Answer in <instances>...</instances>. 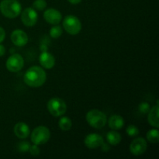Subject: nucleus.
<instances>
[{
  "label": "nucleus",
  "instance_id": "nucleus-1",
  "mask_svg": "<svg viewBox=\"0 0 159 159\" xmlns=\"http://www.w3.org/2000/svg\"><path fill=\"white\" fill-rule=\"evenodd\" d=\"M46 72L39 66H32L30 68L23 76L25 83L33 88H37L43 85L46 82Z\"/></svg>",
  "mask_w": 159,
  "mask_h": 159
},
{
  "label": "nucleus",
  "instance_id": "nucleus-2",
  "mask_svg": "<svg viewBox=\"0 0 159 159\" xmlns=\"http://www.w3.org/2000/svg\"><path fill=\"white\" fill-rule=\"evenodd\" d=\"M0 11L6 18L14 19L21 13L22 6L16 0H2L0 2Z\"/></svg>",
  "mask_w": 159,
  "mask_h": 159
},
{
  "label": "nucleus",
  "instance_id": "nucleus-3",
  "mask_svg": "<svg viewBox=\"0 0 159 159\" xmlns=\"http://www.w3.org/2000/svg\"><path fill=\"white\" fill-rule=\"evenodd\" d=\"M86 120L91 127L96 129L103 127L107 122L105 113L99 110H92L89 111L86 114Z\"/></svg>",
  "mask_w": 159,
  "mask_h": 159
},
{
  "label": "nucleus",
  "instance_id": "nucleus-4",
  "mask_svg": "<svg viewBox=\"0 0 159 159\" xmlns=\"http://www.w3.org/2000/svg\"><path fill=\"white\" fill-rule=\"evenodd\" d=\"M48 110L49 113L54 116H63L67 111V105L63 99L58 97H54L48 102Z\"/></svg>",
  "mask_w": 159,
  "mask_h": 159
},
{
  "label": "nucleus",
  "instance_id": "nucleus-5",
  "mask_svg": "<svg viewBox=\"0 0 159 159\" xmlns=\"http://www.w3.org/2000/svg\"><path fill=\"white\" fill-rule=\"evenodd\" d=\"M51 137V133L48 127L39 126L33 130L31 134V141L34 144L41 145L48 142Z\"/></svg>",
  "mask_w": 159,
  "mask_h": 159
},
{
  "label": "nucleus",
  "instance_id": "nucleus-6",
  "mask_svg": "<svg viewBox=\"0 0 159 159\" xmlns=\"http://www.w3.org/2000/svg\"><path fill=\"white\" fill-rule=\"evenodd\" d=\"M64 29L71 35H76L82 30V23L79 18L73 15H68L63 21Z\"/></svg>",
  "mask_w": 159,
  "mask_h": 159
},
{
  "label": "nucleus",
  "instance_id": "nucleus-7",
  "mask_svg": "<svg viewBox=\"0 0 159 159\" xmlns=\"http://www.w3.org/2000/svg\"><path fill=\"white\" fill-rule=\"evenodd\" d=\"M6 68L11 72H17L23 68L24 65L23 57L19 54H13L6 61Z\"/></svg>",
  "mask_w": 159,
  "mask_h": 159
},
{
  "label": "nucleus",
  "instance_id": "nucleus-8",
  "mask_svg": "<svg viewBox=\"0 0 159 159\" xmlns=\"http://www.w3.org/2000/svg\"><path fill=\"white\" fill-rule=\"evenodd\" d=\"M38 15L34 8H26L21 13V20L26 26H33L37 23Z\"/></svg>",
  "mask_w": 159,
  "mask_h": 159
},
{
  "label": "nucleus",
  "instance_id": "nucleus-9",
  "mask_svg": "<svg viewBox=\"0 0 159 159\" xmlns=\"http://www.w3.org/2000/svg\"><path fill=\"white\" fill-rule=\"evenodd\" d=\"M148 148L147 141L143 138H138L134 140L130 145V153L134 155H143L146 152Z\"/></svg>",
  "mask_w": 159,
  "mask_h": 159
},
{
  "label": "nucleus",
  "instance_id": "nucleus-10",
  "mask_svg": "<svg viewBox=\"0 0 159 159\" xmlns=\"http://www.w3.org/2000/svg\"><path fill=\"white\" fill-rule=\"evenodd\" d=\"M104 142L103 138L101 135L97 134H89L87 135L85 138V146L89 149H96L97 148L100 147L102 143Z\"/></svg>",
  "mask_w": 159,
  "mask_h": 159
},
{
  "label": "nucleus",
  "instance_id": "nucleus-11",
  "mask_svg": "<svg viewBox=\"0 0 159 159\" xmlns=\"http://www.w3.org/2000/svg\"><path fill=\"white\" fill-rule=\"evenodd\" d=\"M11 40L16 46L23 47L27 43L28 36L23 30H16L11 34Z\"/></svg>",
  "mask_w": 159,
  "mask_h": 159
},
{
  "label": "nucleus",
  "instance_id": "nucleus-12",
  "mask_svg": "<svg viewBox=\"0 0 159 159\" xmlns=\"http://www.w3.org/2000/svg\"><path fill=\"white\" fill-rule=\"evenodd\" d=\"M43 18L48 23L52 25H57L62 19V15L57 9H48L43 13Z\"/></svg>",
  "mask_w": 159,
  "mask_h": 159
},
{
  "label": "nucleus",
  "instance_id": "nucleus-13",
  "mask_svg": "<svg viewBox=\"0 0 159 159\" xmlns=\"http://www.w3.org/2000/svg\"><path fill=\"white\" fill-rule=\"evenodd\" d=\"M39 61L42 67L47 69H51L55 65V58L48 51H43L39 57Z\"/></svg>",
  "mask_w": 159,
  "mask_h": 159
},
{
  "label": "nucleus",
  "instance_id": "nucleus-14",
  "mask_svg": "<svg viewBox=\"0 0 159 159\" xmlns=\"http://www.w3.org/2000/svg\"><path fill=\"white\" fill-rule=\"evenodd\" d=\"M14 133L17 138L25 139L30 135V127L23 122H19L14 127Z\"/></svg>",
  "mask_w": 159,
  "mask_h": 159
},
{
  "label": "nucleus",
  "instance_id": "nucleus-15",
  "mask_svg": "<svg viewBox=\"0 0 159 159\" xmlns=\"http://www.w3.org/2000/svg\"><path fill=\"white\" fill-rule=\"evenodd\" d=\"M109 127L112 130H117L122 128L124 125V120L120 115H113L108 121Z\"/></svg>",
  "mask_w": 159,
  "mask_h": 159
},
{
  "label": "nucleus",
  "instance_id": "nucleus-16",
  "mask_svg": "<svg viewBox=\"0 0 159 159\" xmlns=\"http://www.w3.org/2000/svg\"><path fill=\"white\" fill-rule=\"evenodd\" d=\"M158 106L156 105L155 107L150 109L148 112V122L150 125L152 127L158 128L159 127V121H158Z\"/></svg>",
  "mask_w": 159,
  "mask_h": 159
},
{
  "label": "nucleus",
  "instance_id": "nucleus-17",
  "mask_svg": "<svg viewBox=\"0 0 159 159\" xmlns=\"http://www.w3.org/2000/svg\"><path fill=\"white\" fill-rule=\"evenodd\" d=\"M107 140L111 145H116L121 141V135L118 132L112 130L107 133Z\"/></svg>",
  "mask_w": 159,
  "mask_h": 159
},
{
  "label": "nucleus",
  "instance_id": "nucleus-18",
  "mask_svg": "<svg viewBox=\"0 0 159 159\" xmlns=\"http://www.w3.org/2000/svg\"><path fill=\"white\" fill-rule=\"evenodd\" d=\"M58 126L61 130H64V131H67V130H69L71 128L72 122H71L70 118L67 117V116H63V117L59 120Z\"/></svg>",
  "mask_w": 159,
  "mask_h": 159
},
{
  "label": "nucleus",
  "instance_id": "nucleus-19",
  "mask_svg": "<svg viewBox=\"0 0 159 159\" xmlns=\"http://www.w3.org/2000/svg\"><path fill=\"white\" fill-rule=\"evenodd\" d=\"M147 139L149 142L157 144L159 142V132L157 129H152L150 130L146 134Z\"/></svg>",
  "mask_w": 159,
  "mask_h": 159
},
{
  "label": "nucleus",
  "instance_id": "nucleus-20",
  "mask_svg": "<svg viewBox=\"0 0 159 159\" xmlns=\"http://www.w3.org/2000/svg\"><path fill=\"white\" fill-rule=\"evenodd\" d=\"M62 34V29L60 26L58 25H56L54 26L50 30V35L52 38L57 39L58 37H60Z\"/></svg>",
  "mask_w": 159,
  "mask_h": 159
},
{
  "label": "nucleus",
  "instance_id": "nucleus-21",
  "mask_svg": "<svg viewBox=\"0 0 159 159\" xmlns=\"http://www.w3.org/2000/svg\"><path fill=\"white\" fill-rule=\"evenodd\" d=\"M47 2L45 0H35L33 3V8L35 10L42 11L46 9Z\"/></svg>",
  "mask_w": 159,
  "mask_h": 159
},
{
  "label": "nucleus",
  "instance_id": "nucleus-22",
  "mask_svg": "<svg viewBox=\"0 0 159 159\" xmlns=\"http://www.w3.org/2000/svg\"><path fill=\"white\" fill-rule=\"evenodd\" d=\"M126 133L130 137H136L139 134V130L134 125H130L126 129Z\"/></svg>",
  "mask_w": 159,
  "mask_h": 159
},
{
  "label": "nucleus",
  "instance_id": "nucleus-23",
  "mask_svg": "<svg viewBox=\"0 0 159 159\" xmlns=\"http://www.w3.org/2000/svg\"><path fill=\"white\" fill-rule=\"evenodd\" d=\"M138 110H139V111L141 112V113L146 114V113H148L149 110H150V106H149V104L148 103V102H143L138 106Z\"/></svg>",
  "mask_w": 159,
  "mask_h": 159
},
{
  "label": "nucleus",
  "instance_id": "nucleus-24",
  "mask_svg": "<svg viewBox=\"0 0 159 159\" xmlns=\"http://www.w3.org/2000/svg\"><path fill=\"white\" fill-rule=\"evenodd\" d=\"M29 152L30 153V155H32L33 156H37V155H40V148H39L38 145H37V144H34V145L30 147Z\"/></svg>",
  "mask_w": 159,
  "mask_h": 159
},
{
  "label": "nucleus",
  "instance_id": "nucleus-25",
  "mask_svg": "<svg viewBox=\"0 0 159 159\" xmlns=\"http://www.w3.org/2000/svg\"><path fill=\"white\" fill-rule=\"evenodd\" d=\"M30 147V143L26 142V141H23L19 144V150L21 152H26L29 151Z\"/></svg>",
  "mask_w": 159,
  "mask_h": 159
},
{
  "label": "nucleus",
  "instance_id": "nucleus-26",
  "mask_svg": "<svg viewBox=\"0 0 159 159\" xmlns=\"http://www.w3.org/2000/svg\"><path fill=\"white\" fill-rule=\"evenodd\" d=\"M5 37H6V31L4 30L2 27L0 26V43H2L4 40Z\"/></svg>",
  "mask_w": 159,
  "mask_h": 159
},
{
  "label": "nucleus",
  "instance_id": "nucleus-27",
  "mask_svg": "<svg viewBox=\"0 0 159 159\" xmlns=\"http://www.w3.org/2000/svg\"><path fill=\"white\" fill-rule=\"evenodd\" d=\"M5 54H6V48L3 45L0 44V57L4 55Z\"/></svg>",
  "mask_w": 159,
  "mask_h": 159
},
{
  "label": "nucleus",
  "instance_id": "nucleus-28",
  "mask_svg": "<svg viewBox=\"0 0 159 159\" xmlns=\"http://www.w3.org/2000/svg\"><path fill=\"white\" fill-rule=\"evenodd\" d=\"M100 147H102V151H108L109 149H110V147H109V146L107 145V144H106L105 142L102 143V145H101Z\"/></svg>",
  "mask_w": 159,
  "mask_h": 159
},
{
  "label": "nucleus",
  "instance_id": "nucleus-29",
  "mask_svg": "<svg viewBox=\"0 0 159 159\" xmlns=\"http://www.w3.org/2000/svg\"><path fill=\"white\" fill-rule=\"evenodd\" d=\"M68 1L70 3H71V4L76 5V4H79L82 0H68Z\"/></svg>",
  "mask_w": 159,
  "mask_h": 159
}]
</instances>
